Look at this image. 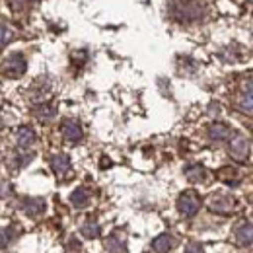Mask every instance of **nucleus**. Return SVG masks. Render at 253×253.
<instances>
[{
	"instance_id": "nucleus-7",
	"label": "nucleus",
	"mask_w": 253,
	"mask_h": 253,
	"mask_svg": "<svg viewBox=\"0 0 253 253\" xmlns=\"http://www.w3.org/2000/svg\"><path fill=\"white\" fill-rule=\"evenodd\" d=\"M51 168L59 177H66V173L70 171V158L66 154H57L51 158Z\"/></svg>"
},
{
	"instance_id": "nucleus-4",
	"label": "nucleus",
	"mask_w": 253,
	"mask_h": 253,
	"mask_svg": "<svg viewBox=\"0 0 253 253\" xmlns=\"http://www.w3.org/2000/svg\"><path fill=\"white\" fill-rule=\"evenodd\" d=\"M230 156L238 162H244L250 156V142L244 134H234L232 140H230Z\"/></svg>"
},
{
	"instance_id": "nucleus-12",
	"label": "nucleus",
	"mask_w": 253,
	"mask_h": 253,
	"mask_svg": "<svg viewBox=\"0 0 253 253\" xmlns=\"http://www.w3.org/2000/svg\"><path fill=\"white\" fill-rule=\"evenodd\" d=\"M185 177L193 181V183H201V181H205V177H207V169L201 166V164H191L185 168Z\"/></svg>"
},
{
	"instance_id": "nucleus-8",
	"label": "nucleus",
	"mask_w": 253,
	"mask_h": 253,
	"mask_svg": "<svg viewBox=\"0 0 253 253\" xmlns=\"http://www.w3.org/2000/svg\"><path fill=\"white\" fill-rule=\"evenodd\" d=\"M236 240L240 246H248L253 244V224L252 222H242L236 228Z\"/></svg>"
},
{
	"instance_id": "nucleus-17",
	"label": "nucleus",
	"mask_w": 253,
	"mask_h": 253,
	"mask_svg": "<svg viewBox=\"0 0 253 253\" xmlns=\"http://www.w3.org/2000/svg\"><path fill=\"white\" fill-rule=\"evenodd\" d=\"M82 234L88 238V240H92V238H97L99 236V226H97V222L95 220H88L84 226H82Z\"/></svg>"
},
{
	"instance_id": "nucleus-11",
	"label": "nucleus",
	"mask_w": 253,
	"mask_h": 253,
	"mask_svg": "<svg viewBox=\"0 0 253 253\" xmlns=\"http://www.w3.org/2000/svg\"><path fill=\"white\" fill-rule=\"evenodd\" d=\"M16 136H18V146L20 148H30L33 142H35V132H33L30 126H20L18 128V132H16Z\"/></svg>"
},
{
	"instance_id": "nucleus-3",
	"label": "nucleus",
	"mask_w": 253,
	"mask_h": 253,
	"mask_svg": "<svg viewBox=\"0 0 253 253\" xmlns=\"http://www.w3.org/2000/svg\"><path fill=\"white\" fill-rule=\"evenodd\" d=\"M2 72L8 78H20L26 72V59H24V55H20V53L10 55L4 61V64H2Z\"/></svg>"
},
{
	"instance_id": "nucleus-15",
	"label": "nucleus",
	"mask_w": 253,
	"mask_h": 253,
	"mask_svg": "<svg viewBox=\"0 0 253 253\" xmlns=\"http://www.w3.org/2000/svg\"><path fill=\"white\" fill-rule=\"evenodd\" d=\"M218 177H220L222 181H226L228 185H236L238 183V171L234 168H230V166L222 168L220 171H218Z\"/></svg>"
},
{
	"instance_id": "nucleus-19",
	"label": "nucleus",
	"mask_w": 253,
	"mask_h": 253,
	"mask_svg": "<svg viewBox=\"0 0 253 253\" xmlns=\"http://www.w3.org/2000/svg\"><path fill=\"white\" fill-rule=\"evenodd\" d=\"M18 6H28V4H33V2H37V0H14Z\"/></svg>"
},
{
	"instance_id": "nucleus-13",
	"label": "nucleus",
	"mask_w": 253,
	"mask_h": 253,
	"mask_svg": "<svg viewBox=\"0 0 253 253\" xmlns=\"http://www.w3.org/2000/svg\"><path fill=\"white\" fill-rule=\"evenodd\" d=\"M22 209L30 214V216H37L41 212H45V201L43 199H26L22 203Z\"/></svg>"
},
{
	"instance_id": "nucleus-9",
	"label": "nucleus",
	"mask_w": 253,
	"mask_h": 253,
	"mask_svg": "<svg viewBox=\"0 0 253 253\" xmlns=\"http://www.w3.org/2000/svg\"><path fill=\"white\" fill-rule=\"evenodd\" d=\"M175 246V240L169 234H162L152 242V250L156 253H169Z\"/></svg>"
},
{
	"instance_id": "nucleus-10",
	"label": "nucleus",
	"mask_w": 253,
	"mask_h": 253,
	"mask_svg": "<svg viewBox=\"0 0 253 253\" xmlns=\"http://www.w3.org/2000/svg\"><path fill=\"white\" fill-rule=\"evenodd\" d=\"M230 134H232V130H230V126L226 125V123H220V121H216V123H212V125L209 126V136L212 138V140H226V138H230Z\"/></svg>"
},
{
	"instance_id": "nucleus-5",
	"label": "nucleus",
	"mask_w": 253,
	"mask_h": 253,
	"mask_svg": "<svg viewBox=\"0 0 253 253\" xmlns=\"http://www.w3.org/2000/svg\"><path fill=\"white\" fill-rule=\"evenodd\" d=\"M61 130H63V136L68 142H78V140H82V136H84L82 126L78 125L76 121H72V119H66L63 123V126H61Z\"/></svg>"
},
{
	"instance_id": "nucleus-16",
	"label": "nucleus",
	"mask_w": 253,
	"mask_h": 253,
	"mask_svg": "<svg viewBox=\"0 0 253 253\" xmlns=\"http://www.w3.org/2000/svg\"><path fill=\"white\" fill-rule=\"evenodd\" d=\"M55 113H57V109H55L51 103H43V105H39V109H35V115H37L41 121H49Z\"/></svg>"
},
{
	"instance_id": "nucleus-14",
	"label": "nucleus",
	"mask_w": 253,
	"mask_h": 253,
	"mask_svg": "<svg viewBox=\"0 0 253 253\" xmlns=\"http://www.w3.org/2000/svg\"><path fill=\"white\" fill-rule=\"evenodd\" d=\"M70 203H72L76 209H84V207L90 203V193L84 189V187H78L76 191H72Z\"/></svg>"
},
{
	"instance_id": "nucleus-2",
	"label": "nucleus",
	"mask_w": 253,
	"mask_h": 253,
	"mask_svg": "<svg viewBox=\"0 0 253 253\" xmlns=\"http://www.w3.org/2000/svg\"><path fill=\"white\" fill-rule=\"evenodd\" d=\"M209 209L216 214H230L236 209V199L226 193H214L209 197Z\"/></svg>"
},
{
	"instance_id": "nucleus-6",
	"label": "nucleus",
	"mask_w": 253,
	"mask_h": 253,
	"mask_svg": "<svg viewBox=\"0 0 253 253\" xmlns=\"http://www.w3.org/2000/svg\"><path fill=\"white\" fill-rule=\"evenodd\" d=\"M238 107L242 111H246V113H253V78L244 84L242 95L238 99Z\"/></svg>"
},
{
	"instance_id": "nucleus-1",
	"label": "nucleus",
	"mask_w": 253,
	"mask_h": 253,
	"mask_svg": "<svg viewBox=\"0 0 253 253\" xmlns=\"http://www.w3.org/2000/svg\"><path fill=\"white\" fill-rule=\"evenodd\" d=\"M201 207V197L197 191H183L177 199V209L183 216H195Z\"/></svg>"
},
{
	"instance_id": "nucleus-18",
	"label": "nucleus",
	"mask_w": 253,
	"mask_h": 253,
	"mask_svg": "<svg viewBox=\"0 0 253 253\" xmlns=\"http://www.w3.org/2000/svg\"><path fill=\"white\" fill-rule=\"evenodd\" d=\"M14 37V33H12V30H8L4 24H0V47H4L10 39Z\"/></svg>"
}]
</instances>
